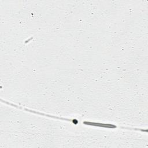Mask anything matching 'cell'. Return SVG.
Listing matches in <instances>:
<instances>
[{
    "mask_svg": "<svg viewBox=\"0 0 148 148\" xmlns=\"http://www.w3.org/2000/svg\"><path fill=\"white\" fill-rule=\"evenodd\" d=\"M1 102L3 103H5L7 105H10L11 106L16 108L17 109H21V110H24L26 112H28L34 114H38V115H40L42 116H45V117H47L49 118H51V119H56V120H62V121H68V122H71L72 123L74 124H77L79 123V120H77V119H69V118H66V117H61V116H54V115H51V114H49L47 113H43V112H38V111H36L32 109H30L28 108H26L23 106H18L17 105H16L14 103H11L10 102H8L7 101H5L3 100L2 99H1Z\"/></svg>",
    "mask_w": 148,
    "mask_h": 148,
    "instance_id": "cell-1",
    "label": "cell"
},
{
    "mask_svg": "<svg viewBox=\"0 0 148 148\" xmlns=\"http://www.w3.org/2000/svg\"><path fill=\"white\" fill-rule=\"evenodd\" d=\"M82 123L84 125H88V126H94V127H98L101 128H121V129H127V127L125 126H120L117 125L113 124L110 123H98V122H94L91 121H83Z\"/></svg>",
    "mask_w": 148,
    "mask_h": 148,
    "instance_id": "cell-2",
    "label": "cell"
}]
</instances>
